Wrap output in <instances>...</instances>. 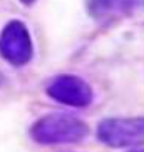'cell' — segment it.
Wrapping results in <instances>:
<instances>
[{
	"instance_id": "6da1fadb",
	"label": "cell",
	"mask_w": 144,
	"mask_h": 152,
	"mask_svg": "<svg viewBox=\"0 0 144 152\" xmlns=\"http://www.w3.org/2000/svg\"><path fill=\"white\" fill-rule=\"evenodd\" d=\"M89 135L86 121L67 112H50L37 119L30 127V137L40 145L77 144Z\"/></svg>"
},
{
	"instance_id": "7a4b0ae2",
	"label": "cell",
	"mask_w": 144,
	"mask_h": 152,
	"mask_svg": "<svg viewBox=\"0 0 144 152\" xmlns=\"http://www.w3.org/2000/svg\"><path fill=\"white\" fill-rule=\"evenodd\" d=\"M96 137L112 149H134L144 145V115L107 117L97 124Z\"/></svg>"
},
{
	"instance_id": "3957f363",
	"label": "cell",
	"mask_w": 144,
	"mask_h": 152,
	"mask_svg": "<svg viewBox=\"0 0 144 152\" xmlns=\"http://www.w3.org/2000/svg\"><path fill=\"white\" fill-rule=\"evenodd\" d=\"M45 92L52 100L76 109H84L90 105L94 100L92 87L87 84V80H84L79 75H74V74L55 75L49 82Z\"/></svg>"
},
{
	"instance_id": "277c9868",
	"label": "cell",
	"mask_w": 144,
	"mask_h": 152,
	"mask_svg": "<svg viewBox=\"0 0 144 152\" xmlns=\"http://www.w3.org/2000/svg\"><path fill=\"white\" fill-rule=\"evenodd\" d=\"M0 55L14 67L27 65L34 55V44L27 25L10 20L0 34Z\"/></svg>"
},
{
	"instance_id": "5b68a950",
	"label": "cell",
	"mask_w": 144,
	"mask_h": 152,
	"mask_svg": "<svg viewBox=\"0 0 144 152\" xmlns=\"http://www.w3.org/2000/svg\"><path fill=\"white\" fill-rule=\"evenodd\" d=\"M137 0H87L90 18L99 23H111L134 12Z\"/></svg>"
},
{
	"instance_id": "8992f818",
	"label": "cell",
	"mask_w": 144,
	"mask_h": 152,
	"mask_svg": "<svg viewBox=\"0 0 144 152\" xmlns=\"http://www.w3.org/2000/svg\"><path fill=\"white\" fill-rule=\"evenodd\" d=\"M20 2H22L24 5H32L34 2H35V0H20Z\"/></svg>"
},
{
	"instance_id": "52a82bcc",
	"label": "cell",
	"mask_w": 144,
	"mask_h": 152,
	"mask_svg": "<svg viewBox=\"0 0 144 152\" xmlns=\"http://www.w3.org/2000/svg\"><path fill=\"white\" fill-rule=\"evenodd\" d=\"M129 152H144V149H141V147H134V149H131Z\"/></svg>"
}]
</instances>
